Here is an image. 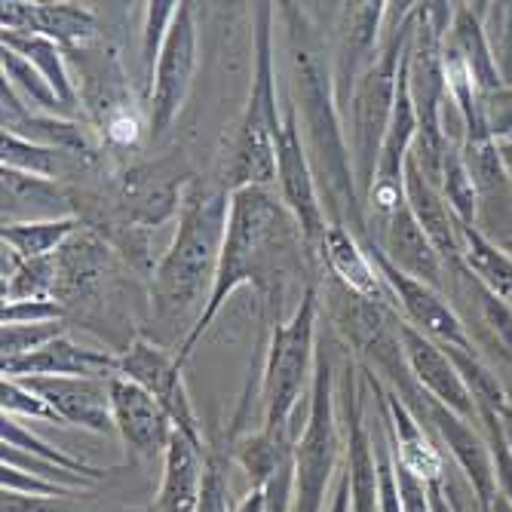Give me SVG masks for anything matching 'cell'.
I'll return each mask as SVG.
<instances>
[{
	"instance_id": "6da1fadb",
	"label": "cell",
	"mask_w": 512,
	"mask_h": 512,
	"mask_svg": "<svg viewBox=\"0 0 512 512\" xmlns=\"http://www.w3.org/2000/svg\"><path fill=\"white\" fill-rule=\"evenodd\" d=\"M227 215V191L209 188L200 181L184 191L172 246L154 270L151 286L154 322L166 335L184 332V338H188L206 313L221 264Z\"/></svg>"
},
{
	"instance_id": "7a4b0ae2",
	"label": "cell",
	"mask_w": 512,
	"mask_h": 512,
	"mask_svg": "<svg viewBox=\"0 0 512 512\" xmlns=\"http://www.w3.org/2000/svg\"><path fill=\"white\" fill-rule=\"evenodd\" d=\"M295 230H298L295 218L289 215L283 200H276L270 194V188L230 191L227 234H224V249H221L212 298L206 304V313L197 322V329L178 347L181 365L191 359L194 347L209 332V325L221 313L224 301H230V295L237 289L243 286L273 289L276 286V276H283V264L292 252Z\"/></svg>"
},
{
	"instance_id": "3957f363",
	"label": "cell",
	"mask_w": 512,
	"mask_h": 512,
	"mask_svg": "<svg viewBox=\"0 0 512 512\" xmlns=\"http://www.w3.org/2000/svg\"><path fill=\"white\" fill-rule=\"evenodd\" d=\"M295 71H298V96L307 126V154L310 166L319 184V197L325 206V215H332V224H341L365 240V203L356 191L353 160L344 135V120L335 105L332 77H325L319 62L298 50L295 53Z\"/></svg>"
},
{
	"instance_id": "277c9868",
	"label": "cell",
	"mask_w": 512,
	"mask_h": 512,
	"mask_svg": "<svg viewBox=\"0 0 512 512\" xmlns=\"http://www.w3.org/2000/svg\"><path fill=\"white\" fill-rule=\"evenodd\" d=\"M390 28L384 31L381 53L368 65V71L359 77L353 99L344 111V135L353 160L356 175V191L365 203L371 184H375V172L381 163V148L393 120L396 108V92H399V71L408 50V40L417 19V4H390Z\"/></svg>"
},
{
	"instance_id": "5b68a950",
	"label": "cell",
	"mask_w": 512,
	"mask_h": 512,
	"mask_svg": "<svg viewBox=\"0 0 512 512\" xmlns=\"http://www.w3.org/2000/svg\"><path fill=\"white\" fill-rule=\"evenodd\" d=\"M316 325H319V298L310 286L289 316V322L273 325L267 362L261 375V430L292 433V424L301 411V402H310L313 375H316ZM298 442V439H295Z\"/></svg>"
},
{
	"instance_id": "8992f818",
	"label": "cell",
	"mask_w": 512,
	"mask_h": 512,
	"mask_svg": "<svg viewBox=\"0 0 512 512\" xmlns=\"http://www.w3.org/2000/svg\"><path fill=\"white\" fill-rule=\"evenodd\" d=\"M255 71L246 111L237 126L234 151L227 163V188H270L276 181V138L283 114L276 108V65H273V7L258 4L255 13Z\"/></svg>"
},
{
	"instance_id": "52a82bcc",
	"label": "cell",
	"mask_w": 512,
	"mask_h": 512,
	"mask_svg": "<svg viewBox=\"0 0 512 512\" xmlns=\"http://www.w3.org/2000/svg\"><path fill=\"white\" fill-rule=\"evenodd\" d=\"M341 433H338V384L332 356L325 344L316 350V375L310 390L307 427L295 445V509L292 512H325V497H332L341 473Z\"/></svg>"
},
{
	"instance_id": "ba28073f",
	"label": "cell",
	"mask_w": 512,
	"mask_h": 512,
	"mask_svg": "<svg viewBox=\"0 0 512 512\" xmlns=\"http://www.w3.org/2000/svg\"><path fill=\"white\" fill-rule=\"evenodd\" d=\"M276 184H279V200H283V206L295 218L304 237V246L319 252L322 237L332 221H325L319 184L310 166L304 135L298 129V111L292 102H286L283 129H279V138H276Z\"/></svg>"
},
{
	"instance_id": "9c48e42d",
	"label": "cell",
	"mask_w": 512,
	"mask_h": 512,
	"mask_svg": "<svg viewBox=\"0 0 512 512\" xmlns=\"http://www.w3.org/2000/svg\"><path fill=\"white\" fill-rule=\"evenodd\" d=\"M197 56H200V43H197V22H194V4H178L175 22L166 34L163 53L154 71V86H151V108H148V132L157 142L163 138L172 123L178 120L184 102H188V92L197 74Z\"/></svg>"
},
{
	"instance_id": "30bf717a",
	"label": "cell",
	"mask_w": 512,
	"mask_h": 512,
	"mask_svg": "<svg viewBox=\"0 0 512 512\" xmlns=\"http://www.w3.org/2000/svg\"><path fill=\"white\" fill-rule=\"evenodd\" d=\"M371 261L378 264V270L384 273L387 286L396 298V307L402 310L405 322L414 325L417 332L427 335L430 341H436L439 347H451V350H460V353H476L473 347V338L467 335V325H463V319L457 316V310L448 304V298L421 283V279H414L408 273H402L384 252L375 240H362Z\"/></svg>"
},
{
	"instance_id": "8fae6325",
	"label": "cell",
	"mask_w": 512,
	"mask_h": 512,
	"mask_svg": "<svg viewBox=\"0 0 512 512\" xmlns=\"http://www.w3.org/2000/svg\"><path fill=\"white\" fill-rule=\"evenodd\" d=\"M365 396H368V381L362 375V368L356 371L347 362L338 381V405L344 411V470L350 479V509L381 512L378 454H375V436H371L365 417Z\"/></svg>"
},
{
	"instance_id": "7c38bea8",
	"label": "cell",
	"mask_w": 512,
	"mask_h": 512,
	"mask_svg": "<svg viewBox=\"0 0 512 512\" xmlns=\"http://www.w3.org/2000/svg\"><path fill=\"white\" fill-rule=\"evenodd\" d=\"M181 368L184 365L178 362V356L166 353L160 344L135 338L132 347L120 356L117 378H126V381L138 384L142 390H148L163 405V411L169 414L172 427L181 436H188L197 448L206 451V439H203V430H200V421H197L194 402H191L188 390H184Z\"/></svg>"
},
{
	"instance_id": "4fadbf2b",
	"label": "cell",
	"mask_w": 512,
	"mask_h": 512,
	"mask_svg": "<svg viewBox=\"0 0 512 512\" xmlns=\"http://www.w3.org/2000/svg\"><path fill=\"white\" fill-rule=\"evenodd\" d=\"M396 332H399L402 356H405L411 378L421 384L436 402H442L448 411H454L457 417H463V421H473L479 405H476L470 387L463 384L460 371H457L454 359L445 353V347H439L436 341L421 335L414 325H408L399 316H396Z\"/></svg>"
},
{
	"instance_id": "5bb4252c",
	"label": "cell",
	"mask_w": 512,
	"mask_h": 512,
	"mask_svg": "<svg viewBox=\"0 0 512 512\" xmlns=\"http://www.w3.org/2000/svg\"><path fill=\"white\" fill-rule=\"evenodd\" d=\"M384 19H387V4H344L335 71H332L335 105H338L341 117L353 99V89H356L359 77L368 71V65L375 62L381 53Z\"/></svg>"
},
{
	"instance_id": "9a60e30c",
	"label": "cell",
	"mask_w": 512,
	"mask_h": 512,
	"mask_svg": "<svg viewBox=\"0 0 512 512\" xmlns=\"http://www.w3.org/2000/svg\"><path fill=\"white\" fill-rule=\"evenodd\" d=\"M111 411H114V427L126 445V451L135 460H157L166 454L175 427L163 405L138 384L126 378L111 381Z\"/></svg>"
},
{
	"instance_id": "2e32d148",
	"label": "cell",
	"mask_w": 512,
	"mask_h": 512,
	"mask_svg": "<svg viewBox=\"0 0 512 512\" xmlns=\"http://www.w3.org/2000/svg\"><path fill=\"white\" fill-rule=\"evenodd\" d=\"M46 405H50L62 427H80L89 433H117L111 411V381L99 378H25Z\"/></svg>"
},
{
	"instance_id": "e0dca14e",
	"label": "cell",
	"mask_w": 512,
	"mask_h": 512,
	"mask_svg": "<svg viewBox=\"0 0 512 512\" xmlns=\"http://www.w3.org/2000/svg\"><path fill=\"white\" fill-rule=\"evenodd\" d=\"M319 255L325 258V267L338 279V286L368 304H378L384 310H396V298L387 286L384 273L378 270V264L371 261L365 243L353 234L350 227L341 224H329L319 246Z\"/></svg>"
},
{
	"instance_id": "ac0fdd59",
	"label": "cell",
	"mask_w": 512,
	"mask_h": 512,
	"mask_svg": "<svg viewBox=\"0 0 512 512\" xmlns=\"http://www.w3.org/2000/svg\"><path fill=\"white\" fill-rule=\"evenodd\" d=\"M4 378L25 381V378H99L114 381L120 371V356H111L108 350H89L71 341L68 335L50 341L46 347L13 359L0 362Z\"/></svg>"
},
{
	"instance_id": "d6986e66",
	"label": "cell",
	"mask_w": 512,
	"mask_h": 512,
	"mask_svg": "<svg viewBox=\"0 0 512 512\" xmlns=\"http://www.w3.org/2000/svg\"><path fill=\"white\" fill-rule=\"evenodd\" d=\"M0 25L10 34H40L68 50H80L99 34L96 13L77 4H25V0H4L0 4Z\"/></svg>"
},
{
	"instance_id": "ffe728a7",
	"label": "cell",
	"mask_w": 512,
	"mask_h": 512,
	"mask_svg": "<svg viewBox=\"0 0 512 512\" xmlns=\"http://www.w3.org/2000/svg\"><path fill=\"white\" fill-rule=\"evenodd\" d=\"M381 246V252L408 276L421 279V283L433 286V289H442L445 283V258L436 252V246L430 243V237L424 234V227L417 224V218L411 215L408 206H402L375 237Z\"/></svg>"
},
{
	"instance_id": "44dd1931",
	"label": "cell",
	"mask_w": 512,
	"mask_h": 512,
	"mask_svg": "<svg viewBox=\"0 0 512 512\" xmlns=\"http://www.w3.org/2000/svg\"><path fill=\"white\" fill-rule=\"evenodd\" d=\"M206 463H209L206 451L175 430L163 454V476H160L154 512H200Z\"/></svg>"
},
{
	"instance_id": "7402d4cb",
	"label": "cell",
	"mask_w": 512,
	"mask_h": 512,
	"mask_svg": "<svg viewBox=\"0 0 512 512\" xmlns=\"http://www.w3.org/2000/svg\"><path fill=\"white\" fill-rule=\"evenodd\" d=\"M405 206L424 227V234L445 258V264H460V221L454 218L442 191L417 169L411 154L405 160Z\"/></svg>"
},
{
	"instance_id": "603a6c76",
	"label": "cell",
	"mask_w": 512,
	"mask_h": 512,
	"mask_svg": "<svg viewBox=\"0 0 512 512\" xmlns=\"http://www.w3.org/2000/svg\"><path fill=\"white\" fill-rule=\"evenodd\" d=\"M0 200H4V227L74 218L71 197L53 178H37L16 169H4L0 172Z\"/></svg>"
},
{
	"instance_id": "cb8c5ba5",
	"label": "cell",
	"mask_w": 512,
	"mask_h": 512,
	"mask_svg": "<svg viewBox=\"0 0 512 512\" xmlns=\"http://www.w3.org/2000/svg\"><path fill=\"white\" fill-rule=\"evenodd\" d=\"M0 114H4L7 135H19L25 142L56 148L62 154H86V138L74 120L46 117V114L31 111L10 89V83L0 86Z\"/></svg>"
},
{
	"instance_id": "d4e9b609",
	"label": "cell",
	"mask_w": 512,
	"mask_h": 512,
	"mask_svg": "<svg viewBox=\"0 0 512 512\" xmlns=\"http://www.w3.org/2000/svg\"><path fill=\"white\" fill-rule=\"evenodd\" d=\"M442 43L463 62V68H467V74L473 77L476 89L485 99L503 89V77L488 43V34L479 22V13H473L467 4H457L448 37H442Z\"/></svg>"
},
{
	"instance_id": "484cf974",
	"label": "cell",
	"mask_w": 512,
	"mask_h": 512,
	"mask_svg": "<svg viewBox=\"0 0 512 512\" xmlns=\"http://www.w3.org/2000/svg\"><path fill=\"white\" fill-rule=\"evenodd\" d=\"M460 261L482 289L512 307V255L503 246L491 243L479 227L460 224Z\"/></svg>"
},
{
	"instance_id": "4316f807",
	"label": "cell",
	"mask_w": 512,
	"mask_h": 512,
	"mask_svg": "<svg viewBox=\"0 0 512 512\" xmlns=\"http://www.w3.org/2000/svg\"><path fill=\"white\" fill-rule=\"evenodd\" d=\"M0 46H7V50L28 59L46 77V83L59 92V99L77 114V89H74V80L68 74L65 53H62V46L56 40L40 37V34H10V31H4V34H0Z\"/></svg>"
},
{
	"instance_id": "83f0119b",
	"label": "cell",
	"mask_w": 512,
	"mask_h": 512,
	"mask_svg": "<svg viewBox=\"0 0 512 512\" xmlns=\"http://www.w3.org/2000/svg\"><path fill=\"white\" fill-rule=\"evenodd\" d=\"M0 71H4V83H10V89L31 111L46 117H62V120L74 117V111L59 99V92L46 83V77L28 59L7 50V46H0Z\"/></svg>"
},
{
	"instance_id": "f1b7e54d",
	"label": "cell",
	"mask_w": 512,
	"mask_h": 512,
	"mask_svg": "<svg viewBox=\"0 0 512 512\" xmlns=\"http://www.w3.org/2000/svg\"><path fill=\"white\" fill-rule=\"evenodd\" d=\"M295 445L298 442L289 433L255 430V433H246L234 442V460L249 476L252 488H264L276 476V470L295 454Z\"/></svg>"
},
{
	"instance_id": "f546056e",
	"label": "cell",
	"mask_w": 512,
	"mask_h": 512,
	"mask_svg": "<svg viewBox=\"0 0 512 512\" xmlns=\"http://www.w3.org/2000/svg\"><path fill=\"white\" fill-rule=\"evenodd\" d=\"M77 230H80L77 218L7 224V227H0V240H4V246H10L22 261H37V258H50L62 252Z\"/></svg>"
},
{
	"instance_id": "4dcf8cb0",
	"label": "cell",
	"mask_w": 512,
	"mask_h": 512,
	"mask_svg": "<svg viewBox=\"0 0 512 512\" xmlns=\"http://www.w3.org/2000/svg\"><path fill=\"white\" fill-rule=\"evenodd\" d=\"M439 191L445 197V203L451 206L454 218L467 227H476V212H479V188L476 181L463 163V154L457 145L445 142V151H442V184Z\"/></svg>"
},
{
	"instance_id": "1f68e13d",
	"label": "cell",
	"mask_w": 512,
	"mask_h": 512,
	"mask_svg": "<svg viewBox=\"0 0 512 512\" xmlns=\"http://www.w3.org/2000/svg\"><path fill=\"white\" fill-rule=\"evenodd\" d=\"M0 439H4V445H10V448H19V451H25V454H31V457H43V460H50V463H59V467L74 470V473H80V476H86V479H92V482H102V479H105V470L89 467V463H83L80 457H71L68 451L53 448L50 442L37 439L31 430H25V427L16 421V417H7V414H4V424H0Z\"/></svg>"
},
{
	"instance_id": "d6a6232c",
	"label": "cell",
	"mask_w": 512,
	"mask_h": 512,
	"mask_svg": "<svg viewBox=\"0 0 512 512\" xmlns=\"http://www.w3.org/2000/svg\"><path fill=\"white\" fill-rule=\"evenodd\" d=\"M59 301V267L56 255L25 261L19 273L4 283V304L10 301Z\"/></svg>"
},
{
	"instance_id": "836d02e7",
	"label": "cell",
	"mask_w": 512,
	"mask_h": 512,
	"mask_svg": "<svg viewBox=\"0 0 512 512\" xmlns=\"http://www.w3.org/2000/svg\"><path fill=\"white\" fill-rule=\"evenodd\" d=\"M62 151L56 148H43L34 142H25L19 135H7L0 142V160H4V169H16L25 175H37V178H59L62 175Z\"/></svg>"
},
{
	"instance_id": "e575fe53",
	"label": "cell",
	"mask_w": 512,
	"mask_h": 512,
	"mask_svg": "<svg viewBox=\"0 0 512 512\" xmlns=\"http://www.w3.org/2000/svg\"><path fill=\"white\" fill-rule=\"evenodd\" d=\"M175 13H178V4L172 0H154L145 10V31H142V74H145V92L151 96V86H154V71H157V62H160V53H163V43H166V34L175 22Z\"/></svg>"
},
{
	"instance_id": "d590c367",
	"label": "cell",
	"mask_w": 512,
	"mask_h": 512,
	"mask_svg": "<svg viewBox=\"0 0 512 512\" xmlns=\"http://www.w3.org/2000/svg\"><path fill=\"white\" fill-rule=\"evenodd\" d=\"M65 335V325L62 322H40V325H4L0 332V353L4 359L0 362H13L22 359L40 347H46L50 341Z\"/></svg>"
},
{
	"instance_id": "8d00e7d4",
	"label": "cell",
	"mask_w": 512,
	"mask_h": 512,
	"mask_svg": "<svg viewBox=\"0 0 512 512\" xmlns=\"http://www.w3.org/2000/svg\"><path fill=\"white\" fill-rule=\"evenodd\" d=\"M0 457H4V467H16L22 473L40 476V479L53 482V485H62L68 491L92 485V479H86V476H80L74 470H65V467H59V463H50V460H43V457H31V454H25L19 448H10V445L0 448Z\"/></svg>"
},
{
	"instance_id": "74e56055",
	"label": "cell",
	"mask_w": 512,
	"mask_h": 512,
	"mask_svg": "<svg viewBox=\"0 0 512 512\" xmlns=\"http://www.w3.org/2000/svg\"><path fill=\"white\" fill-rule=\"evenodd\" d=\"M0 512H154V509H123V506H96L71 497H25L4 491Z\"/></svg>"
},
{
	"instance_id": "f35d334b",
	"label": "cell",
	"mask_w": 512,
	"mask_h": 512,
	"mask_svg": "<svg viewBox=\"0 0 512 512\" xmlns=\"http://www.w3.org/2000/svg\"><path fill=\"white\" fill-rule=\"evenodd\" d=\"M0 408H4L7 417H16V421L31 417V421L62 424L59 414L46 405L31 387H25L22 381H13V378H4V384H0Z\"/></svg>"
},
{
	"instance_id": "ab89813d",
	"label": "cell",
	"mask_w": 512,
	"mask_h": 512,
	"mask_svg": "<svg viewBox=\"0 0 512 512\" xmlns=\"http://www.w3.org/2000/svg\"><path fill=\"white\" fill-rule=\"evenodd\" d=\"M62 304L56 298L50 301H10L0 310L4 325H40V322H62Z\"/></svg>"
},
{
	"instance_id": "60d3db41",
	"label": "cell",
	"mask_w": 512,
	"mask_h": 512,
	"mask_svg": "<svg viewBox=\"0 0 512 512\" xmlns=\"http://www.w3.org/2000/svg\"><path fill=\"white\" fill-rule=\"evenodd\" d=\"M292 509H295V454L264 485V512H292Z\"/></svg>"
},
{
	"instance_id": "b9f144b4",
	"label": "cell",
	"mask_w": 512,
	"mask_h": 512,
	"mask_svg": "<svg viewBox=\"0 0 512 512\" xmlns=\"http://www.w3.org/2000/svg\"><path fill=\"white\" fill-rule=\"evenodd\" d=\"M200 512H234V503H230V482L224 473V463L218 457H209L206 463Z\"/></svg>"
},
{
	"instance_id": "7bdbcfd3",
	"label": "cell",
	"mask_w": 512,
	"mask_h": 512,
	"mask_svg": "<svg viewBox=\"0 0 512 512\" xmlns=\"http://www.w3.org/2000/svg\"><path fill=\"white\" fill-rule=\"evenodd\" d=\"M0 485L10 494H25V497H71L74 491L62 488V485H53L40 476H31V473H22L16 467H4L0 470Z\"/></svg>"
},
{
	"instance_id": "ee69618b",
	"label": "cell",
	"mask_w": 512,
	"mask_h": 512,
	"mask_svg": "<svg viewBox=\"0 0 512 512\" xmlns=\"http://www.w3.org/2000/svg\"><path fill=\"white\" fill-rule=\"evenodd\" d=\"M485 111H488V126L497 142L500 138H512V89H500L494 96H488Z\"/></svg>"
},
{
	"instance_id": "f6af8a7d",
	"label": "cell",
	"mask_w": 512,
	"mask_h": 512,
	"mask_svg": "<svg viewBox=\"0 0 512 512\" xmlns=\"http://www.w3.org/2000/svg\"><path fill=\"white\" fill-rule=\"evenodd\" d=\"M105 132H108L111 142H117V145H135V138L142 135V126H138V117L129 108H117V111L108 114Z\"/></svg>"
},
{
	"instance_id": "bcb514c9",
	"label": "cell",
	"mask_w": 512,
	"mask_h": 512,
	"mask_svg": "<svg viewBox=\"0 0 512 512\" xmlns=\"http://www.w3.org/2000/svg\"><path fill=\"white\" fill-rule=\"evenodd\" d=\"M325 512H353L350 509V479H347V470L341 467L338 479H335V488H332V497H329V509Z\"/></svg>"
},
{
	"instance_id": "7dc6e473",
	"label": "cell",
	"mask_w": 512,
	"mask_h": 512,
	"mask_svg": "<svg viewBox=\"0 0 512 512\" xmlns=\"http://www.w3.org/2000/svg\"><path fill=\"white\" fill-rule=\"evenodd\" d=\"M234 512H264V488H249V494L234 506Z\"/></svg>"
},
{
	"instance_id": "c3c4849f",
	"label": "cell",
	"mask_w": 512,
	"mask_h": 512,
	"mask_svg": "<svg viewBox=\"0 0 512 512\" xmlns=\"http://www.w3.org/2000/svg\"><path fill=\"white\" fill-rule=\"evenodd\" d=\"M497 148H500V157H503L506 175H509V181H512V138H500Z\"/></svg>"
},
{
	"instance_id": "681fc988",
	"label": "cell",
	"mask_w": 512,
	"mask_h": 512,
	"mask_svg": "<svg viewBox=\"0 0 512 512\" xmlns=\"http://www.w3.org/2000/svg\"><path fill=\"white\" fill-rule=\"evenodd\" d=\"M500 421H503V436H506V445H509V451H512V405H506V408L500 411Z\"/></svg>"
},
{
	"instance_id": "f907efd6",
	"label": "cell",
	"mask_w": 512,
	"mask_h": 512,
	"mask_svg": "<svg viewBox=\"0 0 512 512\" xmlns=\"http://www.w3.org/2000/svg\"><path fill=\"white\" fill-rule=\"evenodd\" d=\"M497 512H512V506H509V500H503V497H497Z\"/></svg>"
},
{
	"instance_id": "816d5d0a",
	"label": "cell",
	"mask_w": 512,
	"mask_h": 512,
	"mask_svg": "<svg viewBox=\"0 0 512 512\" xmlns=\"http://www.w3.org/2000/svg\"><path fill=\"white\" fill-rule=\"evenodd\" d=\"M503 249H506V252L512 255V240H506V243H503Z\"/></svg>"
}]
</instances>
